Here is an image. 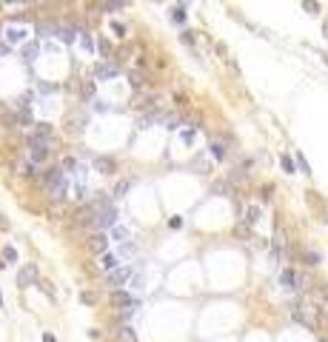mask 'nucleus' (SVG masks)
Segmentation results:
<instances>
[{
    "instance_id": "nucleus-42",
    "label": "nucleus",
    "mask_w": 328,
    "mask_h": 342,
    "mask_svg": "<svg viewBox=\"0 0 328 342\" xmlns=\"http://www.w3.org/2000/svg\"><path fill=\"white\" fill-rule=\"evenodd\" d=\"M6 3H15V0H6ZM20 3H23V0H20Z\"/></svg>"
},
{
    "instance_id": "nucleus-33",
    "label": "nucleus",
    "mask_w": 328,
    "mask_h": 342,
    "mask_svg": "<svg viewBox=\"0 0 328 342\" xmlns=\"http://www.w3.org/2000/svg\"><path fill=\"white\" fill-rule=\"evenodd\" d=\"M183 140H186V143H191V140H194V126H191L188 131H183Z\"/></svg>"
},
{
    "instance_id": "nucleus-37",
    "label": "nucleus",
    "mask_w": 328,
    "mask_h": 342,
    "mask_svg": "<svg viewBox=\"0 0 328 342\" xmlns=\"http://www.w3.org/2000/svg\"><path fill=\"white\" fill-rule=\"evenodd\" d=\"M237 234H240V237H248L251 231H248V226H240V228H237Z\"/></svg>"
},
{
    "instance_id": "nucleus-3",
    "label": "nucleus",
    "mask_w": 328,
    "mask_h": 342,
    "mask_svg": "<svg viewBox=\"0 0 328 342\" xmlns=\"http://www.w3.org/2000/svg\"><path fill=\"white\" fill-rule=\"evenodd\" d=\"M112 305H120V308H137L140 302H137V296H131L129 291H112Z\"/></svg>"
},
{
    "instance_id": "nucleus-29",
    "label": "nucleus",
    "mask_w": 328,
    "mask_h": 342,
    "mask_svg": "<svg viewBox=\"0 0 328 342\" xmlns=\"http://www.w3.org/2000/svg\"><path fill=\"white\" fill-rule=\"evenodd\" d=\"M174 103H177L180 109H186V106H188V100H186V94H174Z\"/></svg>"
},
{
    "instance_id": "nucleus-31",
    "label": "nucleus",
    "mask_w": 328,
    "mask_h": 342,
    "mask_svg": "<svg viewBox=\"0 0 328 342\" xmlns=\"http://www.w3.org/2000/svg\"><path fill=\"white\" fill-rule=\"evenodd\" d=\"M180 37H183V43H186V46H194V37H191V32H183Z\"/></svg>"
},
{
    "instance_id": "nucleus-43",
    "label": "nucleus",
    "mask_w": 328,
    "mask_h": 342,
    "mask_svg": "<svg viewBox=\"0 0 328 342\" xmlns=\"http://www.w3.org/2000/svg\"><path fill=\"white\" fill-rule=\"evenodd\" d=\"M320 342H328V340H326V337H323V340H320Z\"/></svg>"
},
{
    "instance_id": "nucleus-32",
    "label": "nucleus",
    "mask_w": 328,
    "mask_h": 342,
    "mask_svg": "<svg viewBox=\"0 0 328 342\" xmlns=\"http://www.w3.org/2000/svg\"><path fill=\"white\" fill-rule=\"evenodd\" d=\"M168 226H171V228H183V217H171V220H168Z\"/></svg>"
},
{
    "instance_id": "nucleus-13",
    "label": "nucleus",
    "mask_w": 328,
    "mask_h": 342,
    "mask_svg": "<svg viewBox=\"0 0 328 342\" xmlns=\"http://www.w3.org/2000/svg\"><path fill=\"white\" fill-rule=\"evenodd\" d=\"M94 165H97V171H103V174H112V171H115V160H109V157H97V160H94Z\"/></svg>"
},
{
    "instance_id": "nucleus-23",
    "label": "nucleus",
    "mask_w": 328,
    "mask_h": 342,
    "mask_svg": "<svg viewBox=\"0 0 328 342\" xmlns=\"http://www.w3.org/2000/svg\"><path fill=\"white\" fill-rule=\"evenodd\" d=\"M183 20H186V12L174 6V9H171V23H183Z\"/></svg>"
},
{
    "instance_id": "nucleus-40",
    "label": "nucleus",
    "mask_w": 328,
    "mask_h": 342,
    "mask_svg": "<svg viewBox=\"0 0 328 342\" xmlns=\"http://www.w3.org/2000/svg\"><path fill=\"white\" fill-rule=\"evenodd\" d=\"M323 299H328V285H323Z\"/></svg>"
},
{
    "instance_id": "nucleus-41",
    "label": "nucleus",
    "mask_w": 328,
    "mask_h": 342,
    "mask_svg": "<svg viewBox=\"0 0 328 342\" xmlns=\"http://www.w3.org/2000/svg\"><path fill=\"white\" fill-rule=\"evenodd\" d=\"M323 32H326V37H328V23H326V26H323Z\"/></svg>"
},
{
    "instance_id": "nucleus-5",
    "label": "nucleus",
    "mask_w": 328,
    "mask_h": 342,
    "mask_svg": "<svg viewBox=\"0 0 328 342\" xmlns=\"http://www.w3.org/2000/svg\"><path fill=\"white\" fill-rule=\"evenodd\" d=\"M115 223H117V208H115V205L100 208V214H97V228H112Z\"/></svg>"
},
{
    "instance_id": "nucleus-8",
    "label": "nucleus",
    "mask_w": 328,
    "mask_h": 342,
    "mask_svg": "<svg viewBox=\"0 0 328 342\" xmlns=\"http://www.w3.org/2000/svg\"><path fill=\"white\" fill-rule=\"evenodd\" d=\"M115 340L117 342H137V331H134V325L123 322V325L115 331Z\"/></svg>"
},
{
    "instance_id": "nucleus-18",
    "label": "nucleus",
    "mask_w": 328,
    "mask_h": 342,
    "mask_svg": "<svg viewBox=\"0 0 328 342\" xmlns=\"http://www.w3.org/2000/svg\"><path fill=\"white\" fill-rule=\"evenodd\" d=\"M0 254H3V260H6V262H17V251L12 248V245H3V251H0Z\"/></svg>"
},
{
    "instance_id": "nucleus-34",
    "label": "nucleus",
    "mask_w": 328,
    "mask_h": 342,
    "mask_svg": "<svg viewBox=\"0 0 328 342\" xmlns=\"http://www.w3.org/2000/svg\"><path fill=\"white\" fill-rule=\"evenodd\" d=\"M34 54H37V46H29V49H26V60H29V63L34 60Z\"/></svg>"
},
{
    "instance_id": "nucleus-2",
    "label": "nucleus",
    "mask_w": 328,
    "mask_h": 342,
    "mask_svg": "<svg viewBox=\"0 0 328 342\" xmlns=\"http://www.w3.org/2000/svg\"><path fill=\"white\" fill-rule=\"evenodd\" d=\"M29 285H37V268L32 262L17 271V288H29Z\"/></svg>"
},
{
    "instance_id": "nucleus-11",
    "label": "nucleus",
    "mask_w": 328,
    "mask_h": 342,
    "mask_svg": "<svg viewBox=\"0 0 328 342\" xmlns=\"http://www.w3.org/2000/svg\"><path fill=\"white\" fill-rule=\"evenodd\" d=\"M89 245L97 251V254H103V251H109V240H106V234H94L92 240H89Z\"/></svg>"
},
{
    "instance_id": "nucleus-39",
    "label": "nucleus",
    "mask_w": 328,
    "mask_h": 342,
    "mask_svg": "<svg viewBox=\"0 0 328 342\" xmlns=\"http://www.w3.org/2000/svg\"><path fill=\"white\" fill-rule=\"evenodd\" d=\"M3 114H6V103H3V100H0V117H3Z\"/></svg>"
},
{
    "instance_id": "nucleus-28",
    "label": "nucleus",
    "mask_w": 328,
    "mask_h": 342,
    "mask_svg": "<svg viewBox=\"0 0 328 342\" xmlns=\"http://www.w3.org/2000/svg\"><path fill=\"white\" fill-rule=\"evenodd\" d=\"M80 43H83V46H86L89 51H92V37H89L86 32H80Z\"/></svg>"
},
{
    "instance_id": "nucleus-16",
    "label": "nucleus",
    "mask_w": 328,
    "mask_h": 342,
    "mask_svg": "<svg viewBox=\"0 0 328 342\" xmlns=\"http://www.w3.org/2000/svg\"><path fill=\"white\" fill-rule=\"evenodd\" d=\"M257 220H260V208H257V205H248L246 208V223L248 226H254Z\"/></svg>"
},
{
    "instance_id": "nucleus-9",
    "label": "nucleus",
    "mask_w": 328,
    "mask_h": 342,
    "mask_svg": "<svg viewBox=\"0 0 328 342\" xmlns=\"http://www.w3.org/2000/svg\"><path fill=\"white\" fill-rule=\"evenodd\" d=\"M94 74H97V80H112V77H117V66L115 63H100L97 68H94Z\"/></svg>"
},
{
    "instance_id": "nucleus-25",
    "label": "nucleus",
    "mask_w": 328,
    "mask_h": 342,
    "mask_svg": "<svg viewBox=\"0 0 328 342\" xmlns=\"http://www.w3.org/2000/svg\"><path fill=\"white\" fill-rule=\"evenodd\" d=\"M80 302H83V305H94V294L83 291V294H80Z\"/></svg>"
},
{
    "instance_id": "nucleus-12",
    "label": "nucleus",
    "mask_w": 328,
    "mask_h": 342,
    "mask_svg": "<svg viewBox=\"0 0 328 342\" xmlns=\"http://www.w3.org/2000/svg\"><path fill=\"white\" fill-rule=\"evenodd\" d=\"M211 154H214V160H226V154H229L226 143L223 140H211Z\"/></svg>"
},
{
    "instance_id": "nucleus-6",
    "label": "nucleus",
    "mask_w": 328,
    "mask_h": 342,
    "mask_svg": "<svg viewBox=\"0 0 328 342\" xmlns=\"http://www.w3.org/2000/svg\"><path fill=\"white\" fill-rule=\"evenodd\" d=\"M280 282H282L285 291H297V288H300V274H297L294 268H285V271L280 274Z\"/></svg>"
},
{
    "instance_id": "nucleus-19",
    "label": "nucleus",
    "mask_w": 328,
    "mask_h": 342,
    "mask_svg": "<svg viewBox=\"0 0 328 342\" xmlns=\"http://www.w3.org/2000/svg\"><path fill=\"white\" fill-rule=\"evenodd\" d=\"M303 9H305L308 15H320V3H317V0H303Z\"/></svg>"
},
{
    "instance_id": "nucleus-22",
    "label": "nucleus",
    "mask_w": 328,
    "mask_h": 342,
    "mask_svg": "<svg viewBox=\"0 0 328 342\" xmlns=\"http://www.w3.org/2000/svg\"><path fill=\"white\" fill-rule=\"evenodd\" d=\"M120 254H123V257H134V254H137V245H134V243H123Z\"/></svg>"
},
{
    "instance_id": "nucleus-26",
    "label": "nucleus",
    "mask_w": 328,
    "mask_h": 342,
    "mask_svg": "<svg viewBox=\"0 0 328 342\" xmlns=\"http://www.w3.org/2000/svg\"><path fill=\"white\" fill-rule=\"evenodd\" d=\"M297 163H300V168H303V174H311V168H308V163H305L303 154H297Z\"/></svg>"
},
{
    "instance_id": "nucleus-20",
    "label": "nucleus",
    "mask_w": 328,
    "mask_h": 342,
    "mask_svg": "<svg viewBox=\"0 0 328 342\" xmlns=\"http://www.w3.org/2000/svg\"><path fill=\"white\" fill-rule=\"evenodd\" d=\"M303 260H305V265H320V254L317 251H305Z\"/></svg>"
},
{
    "instance_id": "nucleus-27",
    "label": "nucleus",
    "mask_w": 328,
    "mask_h": 342,
    "mask_svg": "<svg viewBox=\"0 0 328 342\" xmlns=\"http://www.w3.org/2000/svg\"><path fill=\"white\" fill-rule=\"evenodd\" d=\"M126 237H129V231H126V228H115V240L126 243Z\"/></svg>"
},
{
    "instance_id": "nucleus-17",
    "label": "nucleus",
    "mask_w": 328,
    "mask_h": 342,
    "mask_svg": "<svg viewBox=\"0 0 328 342\" xmlns=\"http://www.w3.org/2000/svg\"><path fill=\"white\" fill-rule=\"evenodd\" d=\"M129 188H131V180H120V182L115 185V197H117V200H120V197H126Z\"/></svg>"
},
{
    "instance_id": "nucleus-10",
    "label": "nucleus",
    "mask_w": 328,
    "mask_h": 342,
    "mask_svg": "<svg viewBox=\"0 0 328 342\" xmlns=\"http://www.w3.org/2000/svg\"><path fill=\"white\" fill-rule=\"evenodd\" d=\"M129 86L131 89H143L146 86V71L143 68H129Z\"/></svg>"
},
{
    "instance_id": "nucleus-15",
    "label": "nucleus",
    "mask_w": 328,
    "mask_h": 342,
    "mask_svg": "<svg viewBox=\"0 0 328 342\" xmlns=\"http://www.w3.org/2000/svg\"><path fill=\"white\" fill-rule=\"evenodd\" d=\"M280 165H282V171H285V174H294V171H297L294 160H291L288 154H282V157H280Z\"/></svg>"
},
{
    "instance_id": "nucleus-7",
    "label": "nucleus",
    "mask_w": 328,
    "mask_h": 342,
    "mask_svg": "<svg viewBox=\"0 0 328 342\" xmlns=\"http://www.w3.org/2000/svg\"><path fill=\"white\" fill-rule=\"evenodd\" d=\"M97 265L103 274H109V271H115V268H120V262H117V254H112V251H103L97 257Z\"/></svg>"
},
{
    "instance_id": "nucleus-24",
    "label": "nucleus",
    "mask_w": 328,
    "mask_h": 342,
    "mask_svg": "<svg viewBox=\"0 0 328 342\" xmlns=\"http://www.w3.org/2000/svg\"><path fill=\"white\" fill-rule=\"evenodd\" d=\"M37 134H43V137H51V123H37Z\"/></svg>"
},
{
    "instance_id": "nucleus-35",
    "label": "nucleus",
    "mask_w": 328,
    "mask_h": 342,
    "mask_svg": "<svg viewBox=\"0 0 328 342\" xmlns=\"http://www.w3.org/2000/svg\"><path fill=\"white\" fill-rule=\"evenodd\" d=\"M112 29H115L117 34H126V26H123V23H112Z\"/></svg>"
},
{
    "instance_id": "nucleus-38",
    "label": "nucleus",
    "mask_w": 328,
    "mask_h": 342,
    "mask_svg": "<svg viewBox=\"0 0 328 342\" xmlns=\"http://www.w3.org/2000/svg\"><path fill=\"white\" fill-rule=\"evenodd\" d=\"M43 342H57V340H54V337H51V334H46V337H43Z\"/></svg>"
},
{
    "instance_id": "nucleus-21",
    "label": "nucleus",
    "mask_w": 328,
    "mask_h": 342,
    "mask_svg": "<svg viewBox=\"0 0 328 342\" xmlns=\"http://www.w3.org/2000/svg\"><path fill=\"white\" fill-rule=\"evenodd\" d=\"M49 157V148H32V160L34 163H40V160H46Z\"/></svg>"
},
{
    "instance_id": "nucleus-14",
    "label": "nucleus",
    "mask_w": 328,
    "mask_h": 342,
    "mask_svg": "<svg viewBox=\"0 0 328 342\" xmlns=\"http://www.w3.org/2000/svg\"><path fill=\"white\" fill-rule=\"evenodd\" d=\"M74 34H80V32H74L71 26H60V29H57V40H63V43H74Z\"/></svg>"
},
{
    "instance_id": "nucleus-30",
    "label": "nucleus",
    "mask_w": 328,
    "mask_h": 342,
    "mask_svg": "<svg viewBox=\"0 0 328 342\" xmlns=\"http://www.w3.org/2000/svg\"><path fill=\"white\" fill-rule=\"evenodd\" d=\"M120 6H126L123 0H106V9H120Z\"/></svg>"
},
{
    "instance_id": "nucleus-4",
    "label": "nucleus",
    "mask_w": 328,
    "mask_h": 342,
    "mask_svg": "<svg viewBox=\"0 0 328 342\" xmlns=\"http://www.w3.org/2000/svg\"><path fill=\"white\" fill-rule=\"evenodd\" d=\"M129 279H131V268H115V271L106 274V285L117 288V285H123V282H129Z\"/></svg>"
},
{
    "instance_id": "nucleus-1",
    "label": "nucleus",
    "mask_w": 328,
    "mask_h": 342,
    "mask_svg": "<svg viewBox=\"0 0 328 342\" xmlns=\"http://www.w3.org/2000/svg\"><path fill=\"white\" fill-rule=\"evenodd\" d=\"M46 185H49V194L51 197H66V191H69V177H66L63 168H51L49 174H46Z\"/></svg>"
},
{
    "instance_id": "nucleus-36",
    "label": "nucleus",
    "mask_w": 328,
    "mask_h": 342,
    "mask_svg": "<svg viewBox=\"0 0 328 342\" xmlns=\"http://www.w3.org/2000/svg\"><path fill=\"white\" fill-rule=\"evenodd\" d=\"M100 51H103V54H109V51H112V46H109L106 40H100Z\"/></svg>"
}]
</instances>
